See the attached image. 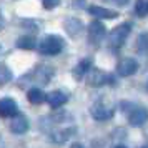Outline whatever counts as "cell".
<instances>
[{"mask_svg":"<svg viewBox=\"0 0 148 148\" xmlns=\"http://www.w3.org/2000/svg\"><path fill=\"white\" fill-rule=\"evenodd\" d=\"M135 14L138 17H147L148 15V0H136L135 3Z\"/></svg>","mask_w":148,"mask_h":148,"instance_id":"17","label":"cell"},{"mask_svg":"<svg viewBox=\"0 0 148 148\" xmlns=\"http://www.w3.org/2000/svg\"><path fill=\"white\" fill-rule=\"evenodd\" d=\"M136 50H138L140 53H147L148 52V34H141L140 37H138Z\"/></svg>","mask_w":148,"mask_h":148,"instance_id":"19","label":"cell"},{"mask_svg":"<svg viewBox=\"0 0 148 148\" xmlns=\"http://www.w3.org/2000/svg\"><path fill=\"white\" fill-rule=\"evenodd\" d=\"M113 78L107 75L105 72H101L100 68H90L88 70V85L90 87H101L107 82H112Z\"/></svg>","mask_w":148,"mask_h":148,"instance_id":"6","label":"cell"},{"mask_svg":"<svg viewBox=\"0 0 148 148\" xmlns=\"http://www.w3.org/2000/svg\"><path fill=\"white\" fill-rule=\"evenodd\" d=\"M121 108L127 113L128 123L132 127H143L148 121V110L145 107L135 105V103H130V101H123L121 103Z\"/></svg>","mask_w":148,"mask_h":148,"instance_id":"1","label":"cell"},{"mask_svg":"<svg viewBox=\"0 0 148 148\" xmlns=\"http://www.w3.org/2000/svg\"><path fill=\"white\" fill-rule=\"evenodd\" d=\"M63 27H65V30H67V34L70 37L77 38L82 34V30H83V23L78 18H67L65 23H63Z\"/></svg>","mask_w":148,"mask_h":148,"instance_id":"13","label":"cell"},{"mask_svg":"<svg viewBox=\"0 0 148 148\" xmlns=\"http://www.w3.org/2000/svg\"><path fill=\"white\" fill-rule=\"evenodd\" d=\"M10 80H12V72H10L3 63H0V87L5 85V83H8Z\"/></svg>","mask_w":148,"mask_h":148,"instance_id":"18","label":"cell"},{"mask_svg":"<svg viewBox=\"0 0 148 148\" xmlns=\"http://www.w3.org/2000/svg\"><path fill=\"white\" fill-rule=\"evenodd\" d=\"M136 70H138V63H136V60L132 58V57L121 58V60L116 63V72H118V75H121V77H130V75H133Z\"/></svg>","mask_w":148,"mask_h":148,"instance_id":"7","label":"cell"},{"mask_svg":"<svg viewBox=\"0 0 148 148\" xmlns=\"http://www.w3.org/2000/svg\"><path fill=\"white\" fill-rule=\"evenodd\" d=\"M27 98L30 103H34V105H40V103H43V101L47 100V95L43 93V90H40V88H30L27 93Z\"/></svg>","mask_w":148,"mask_h":148,"instance_id":"15","label":"cell"},{"mask_svg":"<svg viewBox=\"0 0 148 148\" xmlns=\"http://www.w3.org/2000/svg\"><path fill=\"white\" fill-rule=\"evenodd\" d=\"M42 3H43V8L52 10V8H55V7L60 5V0H42Z\"/></svg>","mask_w":148,"mask_h":148,"instance_id":"20","label":"cell"},{"mask_svg":"<svg viewBox=\"0 0 148 148\" xmlns=\"http://www.w3.org/2000/svg\"><path fill=\"white\" fill-rule=\"evenodd\" d=\"M85 7V0H73V8H83Z\"/></svg>","mask_w":148,"mask_h":148,"instance_id":"22","label":"cell"},{"mask_svg":"<svg viewBox=\"0 0 148 148\" xmlns=\"http://www.w3.org/2000/svg\"><path fill=\"white\" fill-rule=\"evenodd\" d=\"M88 12L97 17V18H107V20H113L118 17V12L116 10H110V8H103V7H97V5H92L88 8Z\"/></svg>","mask_w":148,"mask_h":148,"instance_id":"12","label":"cell"},{"mask_svg":"<svg viewBox=\"0 0 148 148\" xmlns=\"http://www.w3.org/2000/svg\"><path fill=\"white\" fill-rule=\"evenodd\" d=\"M53 77V68L52 67H47V65H40V67H37L34 70V73H32V78L35 82H38L42 85H47L48 80Z\"/></svg>","mask_w":148,"mask_h":148,"instance_id":"9","label":"cell"},{"mask_svg":"<svg viewBox=\"0 0 148 148\" xmlns=\"http://www.w3.org/2000/svg\"><path fill=\"white\" fill-rule=\"evenodd\" d=\"M10 130H12L14 133H17V135L25 133V132L28 130V120H27V116L17 113L14 118H12V121H10Z\"/></svg>","mask_w":148,"mask_h":148,"instance_id":"10","label":"cell"},{"mask_svg":"<svg viewBox=\"0 0 148 148\" xmlns=\"http://www.w3.org/2000/svg\"><path fill=\"white\" fill-rule=\"evenodd\" d=\"M105 2H110V3H115V5H118V7H125L130 0H105Z\"/></svg>","mask_w":148,"mask_h":148,"instance_id":"21","label":"cell"},{"mask_svg":"<svg viewBox=\"0 0 148 148\" xmlns=\"http://www.w3.org/2000/svg\"><path fill=\"white\" fill-rule=\"evenodd\" d=\"M17 47L22 48V50H34V48L37 47V40H35L34 37L25 35V37H20V38L17 40Z\"/></svg>","mask_w":148,"mask_h":148,"instance_id":"16","label":"cell"},{"mask_svg":"<svg viewBox=\"0 0 148 148\" xmlns=\"http://www.w3.org/2000/svg\"><path fill=\"white\" fill-rule=\"evenodd\" d=\"M130 30H132V25L130 23H121L118 27H115L112 32H110V37H108V45L112 48H120L127 37L130 35Z\"/></svg>","mask_w":148,"mask_h":148,"instance_id":"3","label":"cell"},{"mask_svg":"<svg viewBox=\"0 0 148 148\" xmlns=\"http://www.w3.org/2000/svg\"><path fill=\"white\" fill-rule=\"evenodd\" d=\"M147 88H148V83H147Z\"/></svg>","mask_w":148,"mask_h":148,"instance_id":"23","label":"cell"},{"mask_svg":"<svg viewBox=\"0 0 148 148\" xmlns=\"http://www.w3.org/2000/svg\"><path fill=\"white\" fill-rule=\"evenodd\" d=\"M90 113H92V116H93L95 120H110L112 116H113L115 113V108L110 105V103H105L103 100H98L95 101L93 105H92V108H90Z\"/></svg>","mask_w":148,"mask_h":148,"instance_id":"4","label":"cell"},{"mask_svg":"<svg viewBox=\"0 0 148 148\" xmlns=\"http://www.w3.org/2000/svg\"><path fill=\"white\" fill-rule=\"evenodd\" d=\"M105 25L101 23V22L95 20L90 23V27H88V42L92 43V45H100V42L103 40V37H105Z\"/></svg>","mask_w":148,"mask_h":148,"instance_id":"5","label":"cell"},{"mask_svg":"<svg viewBox=\"0 0 148 148\" xmlns=\"http://www.w3.org/2000/svg\"><path fill=\"white\" fill-rule=\"evenodd\" d=\"M17 113H18V105L15 100H12V98H2L0 100V116L2 118L15 116Z\"/></svg>","mask_w":148,"mask_h":148,"instance_id":"8","label":"cell"},{"mask_svg":"<svg viewBox=\"0 0 148 148\" xmlns=\"http://www.w3.org/2000/svg\"><path fill=\"white\" fill-rule=\"evenodd\" d=\"M47 101L52 108H60L62 105H65L68 101V95L60 92V90H55V92L47 95Z\"/></svg>","mask_w":148,"mask_h":148,"instance_id":"11","label":"cell"},{"mask_svg":"<svg viewBox=\"0 0 148 148\" xmlns=\"http://www.w3.org/2000/svg\"><path fill=\"white\" fill-rule=\"evenodd\" d=\"M90 68H92V58H83V60H80L77 65H75L73 77L77 78V80H80V78H83L85 73H88Z\"/></svg>","mask_w":148,"mask_h":148,"instance_id":"14","label":"cell"},{"mask_svg":"<svg viewBox=\"0 0 148 148\" xmlns=\"http://www.w3.org/2000/svg\"><path fill=\"white\" fill-rule=\"evenodd\" d=\"M38 50L43 55H57L63 50V38L58 35H47L38 43Z\"/></svg>","mask_w":148,"mask_h":148,"instance_id":"2","label":"cell"}]
</instances>
